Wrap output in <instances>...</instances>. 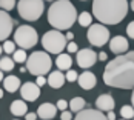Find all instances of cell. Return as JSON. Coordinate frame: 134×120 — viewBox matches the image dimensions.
Here are the masks:
<instances>
[{
	"label": "cell",
	"mask_w": 134,
	"mask_h": 120,
	"mask_svg": "<svg viewBox=\"0 0 134 120\" xmlns=\"http://www.w3.org/2000/svg\"><path fill=\"white\" fill-rule=\"evenodd\" d=\"M103 82L108 86L133 89L134 88V51L117 55L108 62L103 71Z\"/></svg>",
	"instance_id": "obj_1"
},
{
	"label": "cell",
	"mask_w": 134,
	"mask_h": 120,
	"mask_svg": "<svg viewBox=\"0 0 134 120\" xmlns=\"http://www.w3.org/2000/svg\"><path fill=\"white\" fill-rule=\"evenodd\" d=\"M93 14L102 25H117L128 14L126 0H93Z\"/></svg>",
	"instance_id": "obj_2"
},
{
	"label": "cell",
	"mask_w": 134,
	"mask_h": 120,
	"mask_svg": "<svg viewBox=\"0 0 134 120\" xmlns=\"http://www.w3.org/2000/svg\"><path fill=\"white\" fill-rule=\"evenodd\" d=\"M77 19V9L69 0H54L48 9V22L57 31L69 29Z\"/></svg>",
	"instance_id": "obj_3"
},
{
	"label": "cell",
	"mask_w": 134,
	"mask_h": 120,
	"mask_svg": "<svg viewBox=\"0 0 134 120\" xmlns=\"http://www.w3.org/2000/svg\"><path fill=\"white\" fill-rule=\"evenodd\" d=\"M51 57L45 51H36L26 59V69L32 76H43L48 74L51 69Z\"/></svg>",
	"instance_id": "obj_4"
},
{
	"label": "cell",
	"mask_w": 134,
	"mask_h": 120,
	"mask_svg": "<svg viewBox=\"0 0 134 120\" xmlns=\"http://www.w3.org/2000/svg\"><path fill=\"white\" fill-rule=\"evenodd\" d=\"M17 11L22 19L28 22H36L42 17L45 11V5H43V0H19Z\"/></svg>",
	"instance_id": "obj_5"
},
{
	"label": "cell",
	"mask_w": 134,
	"mask_h": 120,
	"mask_svg": "<svg viewBox=\"0 0 134 120\" xmlns=\"http://www.w3.org/2000/svg\"><path fill=\"white\" fill-rule=\"evenodd\" d=\"M42 45H43V48H45L46 53L60 54L66 48V39H65V36L60 31L53 29V31H48V32L43 34Z\"/></svg>",
	"instance_id": "obj_6"
},
{
	"label": "cell",
	"mask_w": 134,
	"mask_h": 120,
	"mask_svg": "<svg viewBox=\"0 0 134 120\" xmlns=\"http://www.w3.org/2000/svg\"><path fill=\"white\" fill-rule=\"evenodd\" d=\"M37 31L32 26H28V25H22L15 29V34H14V43L20 46V49H29L32 46H36L37 43Z\"/></svg>",
	"instance_id": "obj_7"
},
{
	"label": "cell",
	"mask_w": 134,
	"mask_h": 120,
	"mask_svg": "<svg viewBox=\"0 0 134 120\" xmlns=\"http://www.w3.org/2000/svg\"><path fill=\"white\" fill-rule=\"evenodd\" d=\"M86 37H88L90 43L93 46H103L108 40H109V31H108L107 26H103L100 23H97V25H93L91 23L88 26Z\"/></svg>",
	"instance_id": "obj_8"
},
{
	"label": "cell",
	"mask_w": 134,
	"mask_h": 120,
	"mask_svg": "<svg viewBox=\"0 0 134 120\" xmlns=\"http://www.w3.org/2000/svg\"><path fill=\"white\" fill-rule=\"evenodd\" d=\"M14 25H17V22L13 20V17L6 13V11L0 9V42L2 40H6L11 36Z\"/></svg>",
	"instance_id": "obj_9"
},
{
	"label": "cell",
	"mask_w": 134,
	"mask_h": 120,
	"mask_svg": "<svg viewBox=\"0 0 134 120\" xmlns=\"http://www.w3.org/2000/svg\"><path fill=\"white\" fill-rule=\"evenodd\" d=\"M96 62H97V54L94 53L93 49L85 48V49H79L77 51V65L80 68L88 69V68L94 66Z\"/></svg>",
	"instance_id": "obj_10"
},
{
	"label": "cell",
	"mask_w": 134,
	"mask_h": 120,
	"mask_svg": "<svg viewBox=\"0 0 134 120\" xmlns=\"http://www.w3.org/2000/svg\"><path fill=\"white\" fill-rule=\"evenodd\" d=\"M20 95L28 102H36L40 97V86H37L34 82H26L20 85Z\"/></svg>",
	"instance_id": "obj_11"
},
{
	"label": "cell",
	"mask_w": 134,
	"mask_h": 120,
	"mask_svg": "<svg viewBox=\"0 0 134 120\" xmlns=\"http://www.w3.org/2000/svg\"><path fill=\"white\" fill-rule=\"evenodd\" d=\"M128 48H130L128 40L125 39L123 36H116V37H113L109 40V49L114 54H117V55L128 53Z\"/></svg>",
	"instance_id": "obj_12"
},
{
	"label": "cell",
	"mask_w": 134,
	"mask_h": 120,
	"mask_svg": "<svg viewBox=\"0 0 134 120\" xmlns=\"http://www.w3.org/2000/svg\"><path fill=\"white\" fill-rule=\"evenodd\" d=\"M76 120H108V119L99 109H85V111L82 109V111L77 112Z\"/></svg>",
	"instance_id": "obj_13"
},
{
	"label": "cell",
	"mask_w": 134,
	"mask_h": 120,
	"mask_svg": "<svg viewBox=\"0 0 134 120\" xmlns=\"http://www.w3.org/2000/svg\"><path fill=\"white\" fill-rule=\"evenodd\" d=\"M77 82H79L80 88L86 89V91H90V89H93L94 86H96L97 79H96V76H94L93 72L85 71V72H82L80 76H77Z\"/></svg>",
	"instance_id": "obj_14"
},
{
	"label": "cell",
	"mask_w": 134,
	"mask_h": 120,
	"mask_svg": "<svg viewBox=\"0 0 134 120\" xmlns=\"http://www.w3.org/2000/svg\"><path fill=\"white\" fill-rule=\"evenodd\" d=\"M114 105H116V102H114L113 95H109V94H102L96 100V106L99 111H113Z\"/></svg>",
	"instance_id": "obj_15"
},
{
	"label": "cell",
	"mask_w": 134,
	"mask_h": 120,
	"mask_svg": "<svg viewBox=\"0 0 134 120\" xmlns=\"http://www.w3.org/2000/svg\"><path fill=\"white\" fill-rule=\"evenodd\" d=\"M55 114H57V108L53 103H43L37 109V116L42 120H51L55 117Z\"/></svg>",
	"instance_id": "obj_16"
},
{
	"label": "cell",
	"mask_w": 134,
	"mask_h": 120,
	"mask_svg": "<svg viewBox=\"0 0 134 120\" xmlns=\"http://www.w3.org/2000/svg\"><path fill=\"white\" fill-rule=\"evenodd\" d=\"M46 83H48L51 88L59 89V88H62L63 83H65V74H63L62 71H51V74H49V77L46 80Z\"/></svg>",
	"instance_id": "obj_17"
},
{
	"label": "cell",
	"mask_w": 134,
	"mask_h": 120,
	"mask_svg": "<svg viewBox=\"0 0 134 120\" xmlns=\"http://www.w3.org/2000/svg\"><path fill=\"white\" fill-rule=\"evenodd\" d=\"M55 65L59 68V71H68L71 69V65H72V59L69 54H57V60H55Z\"/></svg>",
	"instance_id": "obj_18"
},
{
	"label": "cell",
	"mask_w": 134,
	"mask_h": 120,
	"mask_svg": "<svg viewBox=\"0 0 134 120\" xmlns=\"http://www.w3.org/2000/svg\"><path fill=\"white\" fill-rule=\"evenodd\" d=\"M3 86L8 93H15L19 88H20V79L15 77V76H8V77H3Z\"/></svg>",
	"instance_id": "obj_19"
},
{
	"label": "cell",
	"mask_w": 134,
	"mask_h": 120,
	"mask_svg": "<svg viewBox=\"0 0 134 120\" xmlns=\"http://www.w3.org/2000/svg\"><path fill=\"white\" fill-rule=\"evenodd\" d=\"M11 112H13L14 116H17V117H22V116H25L28 111V106L26 103H25V100H14L13 103H11Z\"/></svg>",
	"instance_id": "obj_20"
},
{
	"label": "cell",
	"mask_w": 134,
	"mask_h": 120,
	"mask_svg": "<svg viewBox=\"0 0 134 120\" xmlns=\"http://www.w3.org/2000/svg\"><path fill=\"white\" fill-rule=\"evenodd\" d=\"M68 106H69V109H71V111L79 112V111H82L83 108L86 106V102H85L82 97H74V99L69 102V105H68Z\"/></svg>",
	"instance_id": "obj_21"
},
{
	"label": "cell",
	"mask_w": 134,
	"mask_h": 120,
	"mask_svg": "<svg viewBox=\"0 0 134 120\" xmlns=\"http://www.w3.org/2000/svg\"><path fill=\"white\" fill-rule=\"evenodd\" d=\"M77 22H79V25L83 28H88L91 23H93V15L88 13V11H83L77 15Z\"/></svg>",
	"instance_id": "obj_22"
},
{
	"label": "cell",
	"mask_w": 134,
	"mask_h": 120,
	"mask_svg": "<svg viewBox=\"0 0 134 120\" xmlns=\"http://www.w3.org/2000/svg\"><path fill=\"white\" fill-rule=\"evenodd\" d=\"M14 60L9 57H2L0 59V71H13L14 69Z\"/></svg>",
	"instance_id": "obj_23"
},
{
	"label": "cell",
	"mask_w": 134,
	"mask_h": 120,
	"mask_svg": "<svg viewBox=\"0 0 134 120\" xmlns=\"http://www.w3.org/2000/svg\"><path fill=\"white\" fill-rule=\"evenodd\" d=\"M14 63H23V62H26V53H25V49H15L14 51Z\"/></svg>",
	"instance_id": "obj_24"
},
{
	"label": "cell",
	"mask_w": 134,
	"mask_h": 120,
	"mask_svg": "<svg viewBox=\"0 0 134 120\" xmlns=\"http://www.w3.org/2000/svg\"><path fill=\"white\" fill-rule=\"evenodd\" d=\"M120 116L125 120L134 119V108L133 106H122L120 108Z\"/></svg>",
	"instance_id": "obj_25"
},
{
	"label": "cell",
	"mask_w": 134,
	"mask_h": 120,
	"mask_svg": "<svg viewBox=\"0 0 134 120\" xmlns=\"http://www.w3.org/2000/svg\"><path fill=\"white\" fill-rule=\"evenodd\" d=\"M2 49L5 51L6 54H13L14 51H15V43L14 42H11V40H3V46H2Z\"/></svg>",
	"instance_id": "obj_26"
},
{
	"label": "cell",
	"mask_w": 134,
	"mask_h": 120,
	"mask_svg": "<svg viewBox=\"0 0 134 120\" xmlns=\"http://www.w3.org/2000/svg\"><path fill=\"white\" fill-rule=\"evenodd\" d=\"M15 6V0H0V9L3 11H11Z\"/></svg>",
	"instance_id": "obj_27"
},
{
	"label": "cell",
	"mask_w": 134,
	"mask_h": 120,
	"mask_svg": "<svg viewBox=\"0 0 134 120\" xmlns=\"http://www.w3.org/2000/svg\"><path fill=\"white\" fill-rule=\"evenodd\" d=\"M65 80L66 82H76L77 80V72L72 69H68V72L65 74Z\"/></svg>",
	"instance_id": "obj_28"
},
{
	"label": "cell",
	"mask_w": 134,
	"mask_h": 120,
	"mask_svg": "<svg viewBox=\"0 0 134 120\" xmlns=\"http://www.w3.org/2000/svg\"><path fill=\"white\" fill-rule=\"evenodd\" d=\"M65 49H68V53H77L79 51V46H77V43L69 42V43H66V48Z\"/></svg>",
	"instance_id": "obj_29"
},
{
	"label": "cell",
	"mask_w": 134,
	"mask_h": 120,
	"mask_svg": "<svg viewBox=\"0 0 134 120\" xmlns=\"http://www.w3.org/2000/svg\"><path fill=\"white\" fill-rule=\"evenodd\" d=\"M126 34H128V37L134 39V22H131V23L126 26Z\"/></svg>",
	"instance_id": "obj_30"
},
{
	"label": "cell",
	"mask_w": 134,
	"mask_h": 120,
	"mask_svg": "<svg viewBox=\"0 0 134 120\" xmlns=\"http://www.w3.org/2000/svg\"><path fill=\"white\" fill-rule=\"evenodd\" d=\"M55 108H57L59 111H65V109L68 108V103L65 102V100H59V102H57V105H55Z\"/></svg>",
	"instance_id": "obj_31"
},
{
	"label": "cell",
	"mask_w": 134,
	"mask_h": 120,
	"mask_svg": "<svg viewBox=\"0 0 134 120\" xmlns=\"http://www.w3.org/2000/svg\"><path fill=\"white\" fill-rule=\"evenodd\" d=\"M60 119L62 120H71L72 119V114H71V111H62V116H60Z\"/></svg>",
	"instance_id": "obj_32"
},
{
	"label": "cell",
	"mask_w": 134,
	"mask_h": 120,
	"mask_svg": "<svg viewBox=\"0 0 134 120\" xmlns=\"http://www.w3.org/2000/svg\"><path fill=\"white\" fill-rule=\"evenodd\" d=\"M46 83V79L43 77V76H37V80H36V85L37 86H43Z\"/></svg>",
	"instance_id": "obj_33"
},
{
	"label": "cell",
	"mask_w": 134,
	"mask_h": 120,
	"mask_svg": "<svg viewBox=\"0 0 134 120\" xmlns=\"http://www.w3.org/2000/svg\"><path fill=\"white\" fill-rule=\"evenodd\" d=\"M25 117H26V120H36L37 119V114H34V112H26Z\"/></svg>",
	"instance_id": "obj_34"
},
{
	"label": "cell",
	"mask_w": 134,
	"mask_h": 120,
	"mask_svg": "<svg viewBox=\"0 0 134 120\" xmlns=\"http://www.w3.org/2000/svg\"><path fill=\"white\" fill-rule=\"evenodd\" d=\"M65 39L69 40V42H72V39H74V34H72L71 31H68V32H66V36H65Z\"/></svg>",
	"instance_id": "obj_35"
},
{
	"label": "cell",
	"mask_w": 134,
	"mask_h": 120,
	"mask_svg": "<svg viewBox=\"0 0 134 120\" xmlns=\"http://www.w3.org/2000/svg\"><path fill=\"white\" fill-rule=\"evenodd\" d=\"M97 59H100V60H107L108 55H107V53H100V54H97Z\"/></svg>",
	"instance_id": "obj_36"
},
{
	"label": "cell",
	"mask_w": 134,
	"mask_h": 120,
	"mask_svg": "<svg viewBox=\"0 0 134 120\" xmlns=\"http://www.w3.org/2000/svg\"><path fill=\"white\" fill-rule=\"evenodd\" d=\"M107 119H108V120H114V119H116V114H114L113 111H108V116H107Z\"/></svg>",
	"instance_id": "obj_37"
},
{
	"label": "cell",
	"mask_w": 134,
	"mask_h": 120,
	"mask_svg": "<svg viewBox=\"0 0 134 120\" xmlns=\"http://www.w3.org/2000/svg\"><path fill=\"white\" fill-rule=\"evenodd\" d=\"M131 102H133V108H134V88H133V94H131Z\"/></svg>",
	"instance_id": "obj_38"
},
{
	"label": "cell",
	"mask_w": 134,
	"mask_h": 120,
	"mask_svg": "<svg viewBox=\"0 0 134 120\" xmlns=\"http://www.w3.org/2000/svg\"><path fill=\"white\" fill-rule=\"evenodd\" d=\"M0 99H3V89L0 88Z\"/></svg>",
	"instance_id": "obj_39"
},
{
	"label": "cell",
	"mask_w": 134,
	"mask_h": 120,
	"mask_svg": "<svg viewBox=\"0 0 134 120\" xmlns=\"http://www.w3.org/2000/svg\"><path fill=\"white\" fill-rule=\"evenodd\" d=\"M3 80V71H0V82Z\"/></svg>",
	"instance_id": "obj_40"
},
{
	"label": "cell",
	"mask_w": 134,
	"mask_h": 120,
	"mask_svg": "<svg viewBox=\"0 0 134 120\" xmlns=\"http://www.w3.org/2000/svg\"><path fill=\"white\" fill-rule=\"evenodd\" d=\"M131 9H133V11H134V0H133V2H131Z\"/></svg>",
	"instance_id": "obj_41"
},
{
	"label": "cell",
	"mask_w": 134,
	"mask_h": 120,
	"mask_svg": "<svg viewBox=\"0 0 134 120\" xmlns=\"http://www.w3.org/2000/svg\"><path fill=\"white\" fill-rule=\"evenodd\" d=\"M2 51H3V49H2V46H0V54H2Z\"/></svg>",
	"instance_id": "obj_42"
},
{
	"label": "cell",
	"mask_w": 134,
	"mask_h": 120,
	"mask_svg": "<svg viewBox=\"0 0 134 120\" xmlns=\"http://www.w3.org/2000/svg\"><path fill=\"white\" fill-rule=\"evenodd\" d=\"M48 2H54V0H48Z\"/></svg>",
	"instance_id": "obj_43"
},
{
	"label": "cell",
	"mask_w": 134,
	"mask_h": 120,
	"mask_svg": "<svg viewBox=\"0 0 134 120\" xmlns=\"http://www.w3.org/2000/svg\"><path fill=\"white\" fill-rule=\"evenodd\" d=\"M82 2H86V0H82Z\"/></svg>",
	"instance_id": "obj_44"
},
{
	"label": "cell",
	"mask_w": 134,
	"mask_h": 120,
	"mask_svg": "<svg viewBox=\"0 0 134 120\" xmlns=\"http://www.w3.org/2000/svg\"><path fill=\"white\" fill-rule=\"evenodd\" d=\"M122 120H125V119H122Z\"/></svg>",
	"instance_id": "obj_45"
}]
</instances>
